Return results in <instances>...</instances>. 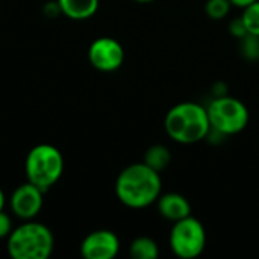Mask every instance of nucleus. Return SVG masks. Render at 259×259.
I'll return each mask as SVG.
<instances>
[{"label": "nucleus", "mask_w": 259, "mask_h": 259, "mask_svg": "<svg viewBox=\"0 0 259 259\" xmlns=\"http://www.w3.org/2000/svg\"><path fill=\"white\" fill-rule=\"evenodd\" d=\"M158 202V211L159 214L170 220V222H178L182 220L188 215H191V206L190 202L178 193H167L159 196Z\"/></svg>", "instance_id": "9d476101"}, {"label": "nucleus", "mask_w": 259, "mask_h": 259, "mask_svg": "<svg viewBox=\"0 0 259 259\" xmlns=\"http://www.w3.org/2000/svg\"><path fill=\"white\" fill-rule=\"evenodd\" d=\"M135 2H140V3H149V2H153V0H135Z\"/></svg>", "instance_id": "412c9836"}, {"label": "nucleus", "mask_w": 259, "mask_h": 259, "mask_svg": "<svg viewBox=\"0 0 259 259\" xmlns=\"http://www.w3.org/2000/svg\"><path fill=\"white\" fill-rule=\"evenodd\" d=\"M161 176L144 162L126 167L115 181V194L118 200L132 209L147 208L161 196Z\"/></svg>", "instance_id": "f257e3e1"}, {"label": "nucleus", "mask_w": 259, "mask_h": 259, "mask_svg": "<svg viewBox=\"0 0 259 259\" xmlns=\"http://www.w3.org/2000/svg\"><path fill=\"white\" fill-rule=\"evenodd\" d=\"M129 253L134 259H156L159 256V249L152 238L138 237L132 241Z\"/></svg>", "instance_id": "ddd939ff"}, {"label": "nucleus", "mask_w": 259, "mask_h": 259, "mask_svg": "<svg viewBox=\"0 0 259 259\" xmlns=\"http://www.w3.org/2000/svg\"><path fill=\"white\" fill-rule=\"evenodd\" d=\"M232 2L231 0H206L205 12L211 20H222L231 11Z\"/></svg>", "instance_id": "2eb2a0df"}, {"label": "nucleus", "mask_w": 259, "mask_h": 259, "mask_svg": "<svg viewBox=\"0 0 259 259\" xmlns=\"http://www.w3.org/2000/svg\"><path fill=\"white\" fill-rule=\"evenodd\" d=\"M144 164H147L150 168H153L155 171L161 173L162 170H165L170 162H171V153L170 150L162 146V144H155L152 147H149L144 153Z\"/></svg>", "instance_id": "f8f14e48"}, {"label": "nucleus", "mask_w": 259, "mask_h": 259, "mask_svg": "<svg viewBox=\"0 0 259 259\" xmlns=\"http://www.w3.org/2000/svg\"><path fill=\"white\" fill-rule=\"evenodd\" d=\"M42 194L44 191L29 181L21 184L14 190L11 196L12 212L21 220H32L39 214L42 208Z\"/></svg>", "instance_id": "6e6552de"}, {"label": "nucleus", "mask_w": 259, "mask_h": 259, "mask_svg": "<svg viewBox=\"0 0 259 259\" xmlns=\"http://www.w3.org/2000/svg\"><path fill=\"white\" fill-rule=\"evenodd\" d=\"M243 21L247 29V33L259 36V0L250 3L249 6L243 8Z\"/></svg>", "instance_id": "4468645a"}, {"label": "nucleus", "mask_w": 259, "mask_h": 259, "mask_svg": "<svg viewBox=\"0 0 259 259\" xmlns=\"http://www.w3.org/2000/svg\"><path fill=\"white\" fill-rule=\"evenodd\" d=\"M211 129L226 135H235L246 129L249 123V111L246 105L229 96L215 97L206 108Z\"/></svg>", "instance_id": "39448f33"}, {"label": "nucleus", "mask_w": 259, "mask_h": 259, "mask_svg": "<svg viewBox=\"0 0 259 259\" xmlns=\"http://www.w3.org/2000/svg\"><path fill=\"white\" fill-rule=\"evenodd\" d=\"M229 32H231V35L232 36H235V38H244L246 35H247V29H246V26H244V21H243V18L241 17H238V18H234L232 21H231V24H229Z\"/></svg>", "instance_id": "f3484780"}, {"label": "nucleus", "mask_w": 259, "mask_h": 259, "mask_svg": "<svg viewBox=\"0 0 259 259\" xmlns=\"http://www.w3.org/2000/svg\"><path fill=\"white\" fill-rule=\"evenodd\" d=\"M231 2H232V5H235V6H238V8H246V6H249L250 3L256 2V0H231Z\"/></svg>", "instance_id": "6ab92c4d"}, {"label": "nucleus", "mask_w": 259, "mask_h": 259, "mask_svg": "<svg viewBox=\"0 0 259 259\" xmlns=\"http://www.w3.org/2000/svg\"><path fill=\"white\" fill-rule=\"evenodd\" d=\"M118 250V237L106 229L88 234L80 244V253L85 259H112L117 256Z\"/></svg>", "instance_id": "1a4fd4ad"}, {"label": "nucleus", "mask_w": 259, "mask_h": 259, "mask_svg": "<svg viewBox=\"0 0 259 259\" xmlns=\"http://www.w3.org/2000/svg\"><path fill=\"white\" fill-rule=\"evenodd\" d=\"M3 208H5V194L0 190V211H3Z\"/></svg>", "instance_id": "aec40b11"}, {"label": "nucleus", "mask_w": 259, "mask_h": 259, "mask_svg": "<svg viewBox=\"0 0 259 259\" xmlns=\"http://www.w3.org/2000/svg\"><path fill=\"white\" fill-rule=\"evenodd\" d=\"M61 14L71 20L91 18L99 9V0H56Z\"/></svg>", "instance_id": "9b49d317"}, {"label": "nucleus", "mask_w": 259, "mask_h": 259, "mask_svg": "<svg viewBox=\"0 0 259 259\" xmlns=\"http://www.w3.org/2000/svg\"><path fill=\"white\" fill-rule=\"evenodd\" d=\"M53 247L52 231L42 223L30 220L12 229L8 237V253L14 259H47Z\"/></svg>", "instance_id": "7ed1b4c3"}, {"label": "nucleus", "mask_w": 259, "mask_h": 259, "mask_svg": "<svg viewBox=\"0 0 259 259\" xmlns=\"http://www.w3.org/2000/svg\"><path fill=\"white\" fill-rule=\"evenodd\" d=\"M11 232H12V220L5 211H0V238H8Z\"/></svg>", "instance_id": "a211bd4d"}, {"label": "nucleus", "mask_w": 259, "mask_h": 259, "mask_svg": "<svg viewBox=\"0 0 259 259\" xmlns=\"http://www.w3.org/2000/svg\"><path fill=\"white\" fill-rule=\"evenodd\" d=\"M24 171L27 181L44 193L53 187L64 171V158L59 149L52 144H38L26 156Z\"/></svg>", "instance_id": "20e7f679"}, {"label": "nucleus", "mask_w": 259, "mask_h": 259, "mask_svg": "<svg viewBox=\"0 0 259 259\" xmlns=\"http://www.w3.org/2000/svg\"><path fill=\"white\" fill-rule=\"evenodd\" d=\"M206 246V232L203 225L188 215L173 223L170 231V247L176 256L193 259L202 255Z\"/></svg>", "instance_id": "423d86ee"}, {"label": "nucleus", "mask_w": 259, "mask_h": 259, "mask_svg": "<svg viewBox=\"0 0 259 259\" xmlns=\"http://www.w3.org/2000/svg\"><path fill=\"white\" fill-rule=\"evenodd\" d=\"M88 59L99 71H115L124 61V49L117 39L100 36L91 42L88 49Z\"/></svg>", "instance_id": "0eeeda50"}, {"label": "nucleus", "mask_w": 259, "mask_h": 259, "mask_svg": "<svg viewBox=\"0 0 259 259\" xmlns=\"http://www.w3.org/2000/svg\"><path fill=\"white\" fill-rule=\"evenodd\" d=\"M167 135L181 144H194L205 140L211 131L208 111L199 103L182 102L175 105L165 115Z\"/></svg>", "instance_id": "f03ea898"}, {"label": "nucleus", "mask_w": 259, "mask_h": 259, "mask_svg": "<svg viewBox=\"0 0 259 259\" xmlns=\"http://www.w3.org/2000/svg\"><path fill=\"white\" fill-rule=\"evenodd\" d=\"M241 53L249 61L259 59V36L247 33L244 38H241Z\"/></svg>", "instance_id": "dca6fc26"}]
</instances>
